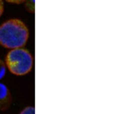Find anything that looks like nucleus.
<instances>
[{"label": "nucleus", "mask_w": 129, "mask_h": 114, "mask_svg": "<svg viewBox=\"0 0 129 114\" xmlns=\"http://www.w3.org/2000/svg\"><path fill=\"white\" fill-rule=\"evenodd\" d=\"M11 102V96L8 87L0 83V110H5L9 107Z\"/></svg>", "instance_id": "3"}, {"label": "nucleus", "mask_w": 129, "mask_h": 114, "mask_svg": "<svg viewBox=\"0 0 129 114\" xmlns=\"http://www.w3.org/2000/svg\"><path fill=\"white\" fill-rule=\"evenodd\" d=\"M29 29L19 19H9L0 26V44L8 49H19L26 44Z\"/></svg>", "instance_id": "1"}, {"label": "nucleus", "mask_w": 129, "mask_h": 114, "mask_svg": "<svg viewBox=\"0 0 129 114\" xmlns=\"http://www.w3.org/2000/svg\"><path fill=\"white\" fill-rule=\"evenodd\" d=\"M3 10H4V7H3V2H2V1H0V17H1V15H2Z\"/></svg>", "instance_id": "6"}, {"label": "nucleus", "mask_w": 129, "mask_h": 114, "mask_svg": "<svg viewBox=\"0 0 129 114\" xmlns=\"http://www.w3.org/2000/svg\"><path fill=\"white\" fill-rule=\"evenodd\" d=\"M6 72H7V67H6V64L0 59V80L2 79L3 77H5Z\"/></svg>", "instance_id": "4"}, {"label": "nucleus", "mask_w": 129, "mask_h": 114, "mask_svg": "<svg viewBox=\"0 0 129 114\" xmlns=\"http://www.w3.org/2000/svg\"><path fill=\"white\" fill-rule=\"evenodd\" d=\"M32 56L30 52L22 48L11 50L6 58V65L12 74L24 75L31 70Z\"/></svg>", "instance_id": "2"}, {"label": "nucleus", "mask_w": 129, "mask_h": 114, "mask_svg": "<svg viewBox=\"0 0 129 114\" xmlns=\"http://www.w3.org/2000/svg\"><path fill=\"white\" fill-rule=\"evenodd\" d=\"M20 114H35V109L33 107H28V108H25Z\"/></svg>", "instance_id": "5"}]
</instances>
